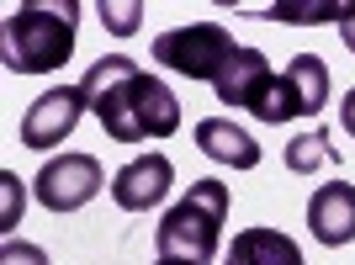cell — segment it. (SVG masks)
Returning <instances> with one entry per match:
<instances>
[{"instance_id": "cell-14", "label": "cell", "mask_w": 355, "mask_h": 265, "mask_svg": "<svg viewBox=\"0 0 355 265\" xmlns=\"http://www.w3.org/2000/svg\"><path fill=\"white\" fill-rule=\"evenodd\" d=\"M266 16L270 22H292V27H318V22H345L350 6H334V0H276Z\"/></svg>"}, {"instance_id": "cell-11", "label": "cell", "mask_w": 355, "mask_h": 265, "mask_svg": "<svg viewBox=\"0 0 355 265\" xmlns=\"http://www.w3.org/2000/svg\"><path fill=\"white\" fill-rule=\"evenodd\" d=\"M223 265H302V244L282 228H239Z\"/></svg>"}, {"instance_id": "cell-6", "label": "cell", "mask_w": 355, "mask_h": 265, "mask_svg": "<svg viewBox=\"0 0 355 265\" xmlns=\"http://www.w3.org/2000/svg\"><path fill=\"white\" fill-rule=\"evenodd\" d=\"M106 186L101 176V160L96 154H59V160H48L32 180V191L48 212H80L85 202H96V191Z\"/></svg>"}, {"instance_id": "cell-18", "label": "cell", "mask_w": 355, "mask_h": 265, "mask_svg": "<svg viewBox=\"0 0 355 265\" xmlns=\"http://www.w3.org/2000/svg\"><path fill=\"white\" fill-rule=\"evenodd\" d=\"M340 37H345V48H350V53H355V6H350V16H345V22H340Z\"/></svg>"}, {"instance_id": "cell-19", "label": "cell", "mask_w": 355, "mask_h": 265, "mask_svg": "<svg viewBox=\"0 0 355 265\" xmlns=\"http://www.w3.org/2000/svg\"><path fill=\"white\" fill-rule=\"evenodd\" d=\"M154 265H191V260H154Z\"/></svg>"}, {"instance_id": "cell-1", "label": "cell", "mask_w": 355, "mask_h": 265, "mask_svg": "<svg viewBox=\"0 0 355 265\" xmlns=\"http://www.w3.org/2000/svg\"><path fill=\"white\" fill-rule=\"evenodd\" d=\"M96 122L106 128V138L117 144H148V138H175L180 128V101L159 74L138 69L128 53H106L90 64V74L80 80Z\"/></svg>"}, {"instance_id": "cell-8", "label": "cell", "mask_w": 355, "mask_h": 265, "mask_svg": "<svg viewBox=\"0 0 355 265\" xmlns=\"http://www.w3.org/2000/svg\"><path fill=\"white\" fill-rule=\"evenodd\" d=\"M175 186V164L170 154H138L133 164H122L117 176H112V202L122 212H148V207H159Z\"/></svg>"}, {"instance_id": "cell-7", "label": "cell", "mask_w": 355, "mask_h": 265, "mask_svg": "<svg viewBox=\"0 0 355 265\" xmlns=\"http://www.w3.org/2000/svg\"><path fill=\"white\" fill-rule=\"evenodd\" d=\"M85 112H90V101H85V90H80V85L43 90V96L21 112V148H53V144H64V138L80 128Z\"/></svg>"}, {"instance_id": "cell-4", "label": "cell", "mask_w": 355, "mask_h": 265, "mask_svg": "<svg viewBox=\"0 0 355 265\" xmlns=\"http://www.w3.org/2000/svg\"><path fill=\"white\" fill-rule=\"evenodd\" d=\"M234 53H239V43L223 22H191V27H170L154 37V59L164 69L186 74V80H212V85L234 64Z\"/></svg>"}, {"instance_id": "cell-9", "label": "cell", "mask_w": 355, "mask_h": 265, "mask_svg": "<svg viewBox=\"0 0 355 265\" xmlns=\"http://www.w3.org/2000/svg\"><path fill=\"white\" fill-rule=\"evenodd\" d=\"M308 228H313V239H318L324 250L350 244V239H355V186H350V180H329V186L313 191Z\"/></svg>"}, {"instance_id": "cell-17", "label": "cell", "mask_w": 355, "mask_h": 265, "mask_svg": "<svg viewBox=\"0 0 355 265\" xmlns=\"http://www.w3.org/2000/svg\"><path fill=\"white\" fill-rule=\"evenodd\" d=\"M340 122H345V132H355V90L340 101Z\"/></svg>"}, {"instance_id": "cell-5", "label": "cell", "mask_w": 355, "mask_h": 265, "mask_svg": "<svg viewBox=\"0 0 355 265\" xmlns=\"http://www.w3.org/2000/svg\"><path fill=\"white\" fill-rule=\"evenodd\" d=\"M324 101H329V64L318 59V53H297V59L270 80L266 101L254 106L250 117L276 128V122H292V117H318Z\"/></svg>"}, {"instance_id": "cell-13", "label": "cell", "mask_w": 355, "mask_h": 265, "mask_svg": "<svg viewBox=\"0 0 355 265\" xmlns=\"http://www.w3.org/2000/svg\"><path fill=\"white\" fill-rule=\"evenodd\" d=\"M318 164H340V148L329 144L324 128L297 132L292 144H286V170H292V176H318Z\"/></svg>"}, {"instance_id": "cell-2", "label": "cell", "mask_w": 355, "mask_h": 265, "mask_svg": "<svg viewBox=\"0 0 355 265\" xmlns=\"http://www.w3.org/2000/svg\"><path fill=\"white\" fill-rule=\"evenodd\" d=\"M74 27H80V6L74 0H27V6H11L6 22H0V59L16 74L64 69L74 53Z\"/></svg>"}, {"instance_id": "cell-12", "label": "cell", "mask_w": 355, "mask_h": 265, "mask_svg": "<svg viewBox=\"0 0 355 265\" xmlns=\"http://www.w3.org/2000/svg\"><path fill=\"white\" fill-rule=\"evenodd\" d=\"M196 148L218 164H234V170H254V164H260V144L228 117H202L196 122Z\"/></svg>"}, {"instance_id": "cell-15", "label": "cell", "mask_w": 355, "mask_h": 265, "mask_svg": "<svg viewBox=\"0 0 355 265\" xmlns=\"http://www.w3.org/2000/svg\"><path fill=\"white\" fill-rule=\"evenodd\" d=\"M96 16H101V27H106V32H117V37H133V32H138V16H144V0H122V6L101 0V6H96Z\"/></svg>"}, {"instance_id": "cell-3", "label": "cell", "mask_w": 355, "mask_h": 265, "mask_svg": "<svg viewBox=\"0 0 355 265\" xmlns=\"http://www.w3.org/2000/svg\"><path fill=\"white\" fill-rule=\"evenodd\" d=\"M223 223H228V186L223 180H191V191L159 218L154 250H159V260L212 265V255L223 244Z\"/></svg>"}, {"instance_id": "cell-16", "label": "cell", "mask_w": 355, "mask_h": 265, "mask_svg": "<svg viewBox=\"0 0 355 265\" xmlns=\"http://www.w3.org/2000/svg\"><path fill=\"white\" fill-rule=\"evenodd\" d=\"M0 265H48V255L27 239H6V250H0Z\"/></svg>"}, {"instance_id": "cell-10", "label": "cell", "mask_w": 355, "mask_h": 265, "mask_svg": "<svg viewBox=\"0 0 355 265\" xmlns=\"http://www.w3.org/2000/svg\"><path fill=\"white\" fill-rule=\"evenodd\" d=\"M270 80H276V69H270V59L260 53V48H239L234 64L218 74V101L223 106H239V112H254V106L266 101Z\"/></svg>"}]
</instances>
